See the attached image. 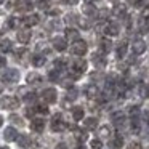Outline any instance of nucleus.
I'll return each mask as SVG.
<instances>
[{
    "label": "nucleus",
    "mask_w": 149,
    "mask_h": 149,
    "mask_svg": "<svg viewBox=\"0 0 149 149\" xmlns=\"http://www.w3.org/2000/svg\"><path fill=\"white\" fill-rule=\"evenodd\" d=\"M0 107H5V109H18L19 107V100L15 96L0 98Z\"/></svg>",
    "instance_id": "obj_1"
},
{
    "label": "nucleus",
    "mask_w": 149,
    "mask_h": 149,
    "mask_svg": "<svg viewBox=\"0 0 149 149\" xmlns=\"http://www.w3.org/2000/svg\"><path fill=\"white\" fill-rule=\"evenodd\" d=\"M71 52L74 53L75 56H84L85 53H87V43H85V40H75V42H72V47H71Z\"/></svg>",
    "instance_id": "obj_2"
},
{
    "label": "nucleus",
    "mask_w": 149,
    "mask_h": 149,
    "mask_svg": "<svg viewBox=\"0 0 149 149\" xmlns=\"http://www.w3.org/2000/svg\"><path fill=\"white\" fill-rule=\"evenodd\" d=\"M42 98L47 104H53L58 100V91H56L55 88H47V90L42 91Z\"/></svg>",
    "instance_id": "obj_3"
},
{
    "label": "nucleus",
    "mask_w": 149,
    "mask_h": 149,
    "mask_svg": "<svg viewBox=\"0 0 149 149\" xmlns=\"http://www.w3.org/2000/svg\"><path fill=\"white\" fill-rule=\"evenodd\" d=\"M64 128H66V123H64V120H63L61 114L53 116V119H52V130L53 132H63Z\"/></svg>",
    "instance_id": "obj_4"
},
{
    "label": "nucleus",
    "mask_w": 149,
    "mask_h": 149,
    "mask_svg": "<svg viewBox=\"0 0 149 149\" xmlns=\"http://www.w3.org/2000/svg\"><path fill=\"white\" fill-rule=\"evenodd\" d=\"M85 96H87L88 100H98V98L101 96V91L96 85L91 84V85H87V87H85Z\"/></svg>",
    "instance_id": "obj_5"
},
{
    "label": "nucleus",
    "mask_w": 149,
    "mask_h": 149,
    "mask_svg": "<svg viewBox=\"0 0 149 149\" xmlns=\"http://www.w3.org/2000/svg\"><path fill=\"white\" fill-rule=\"evenodd\" d=\"M85 71H87V61L85 59H74L72 61V72L82 75Z\"/></svg>",
    "instance_id": "obj_6"
},
{
    "label": "nucleus",
    "mask_w": 149,
    "mask_h": 149,
    "mask_svg": "<svg viewBox=\"0 0 149 149\" xmlns=\"http://www.w3.org/2000/svg\"><path fill=\"white\" fill-rule=\"evenodd\" d=\"M3 80L8 82V84H15V82L19 80V72L16 69H7L3 72Z\"/></svg>",
    "instance_id": "obj_7"
},
{
    "label": "nucleus",
    "mask_w": 149,
    "mask_h": 149,
    "mask_svg": "<svg viewBox=\"0 0 149 149\" xmlns=\"http://www.w3.org/2000/svg\"><path fill=\"white\" fill-rule=\"evenodd\" d=\"M103 32L107 37H116V36H119V26L116 23H106L103 27Z\"/></svg>",
    "instance_id": "obj_8"
},
{
    "label": "nucleus",
    "mask_w": 149,
    "mask_h": 149,
    "mask_svg": "<svg viewBox=\"0 0 149 149\" xmlns=\"http://www.w3.org/2000/svg\"><path fill=\"white\" fill-rule=\"evenodd\" d=\"M31 31H29V27H23V29H19L18 31V34H16V39H18V42L19 43H27L31 40Z\"/></svg>",
    "instance_id": "obj_9"
},
{
    "label": "nucleus",
    "mask_w": 149,
    "mask_h": 149,
    "mask_svg": "<svg viewBox=\"0 0 149 149\" xmlns=\"http://www.w3.org/2000/svg\"><path fill=\"white\" fill-rule=\"evenodd\" d=\"M132 48H133V53H135L136 56L143 55V53L146 52V42H144V40H141V39H135V40H133Z\"/></svg>",
    "instance_id": "obj_10"
},
{
    "label": "nucleus",
    "mask_w": 149,
    "mask_h": 149,
    "mask_svg": "<svg viewBox=\"0 0 149 149\" xmlns=\"http://www.w3.org/2000/svg\"><path fill=\"white\" fill-rule=\"evenodd\" d=\"M52 45L55 50H58V52H64L66 48H68V40L64 39V37H55V39L52 40Z\"/></svg>",
    "instance_id": "obj_11"
},
{
    "label": "nucleus",
    "mask_w": 149,
    "mask_h": 149,
    "mask_svg": "<svg viewBox=\"0 0 149 149\" xmlns=\"http://www.w3.org/2000/svg\"><path fill=\"white\" fill-rule=\"evenodd\" d=\"M39 21H40L39 15H27V16H24V18H23V24H24L26 27H32V26H36V24H39Z\"/></svg>",
    "instance_id": "obj_12"
},
{
    "label": "nucleus",
    "mask_w": 149,
    "mask_h": 149,
    "mask_svg": "<svg viewBox=\"0 0 149 149\" xmlns=\"http://www.w3.org/2000/svg\"><path fill=\"white\" fill-rule=\"evenodd\" d=\"M43 128H45V120L43 119H32V122H31V130L36 133H40L43 132Z\"/></svg>",
    "instance_id": "obj_13"
},
{
    "label": "nucleus",
    "mask_w": 149,
    "mask_h": 149,
    "mask_svg": "<svg viewBox=\"0 0 149 149\" xmlns=\"http://www.w3.org/2000/svg\"><path fill=\"white\" fill-rule=\"evenodd\" d=\"M18 132L13 128V127H8V128H5V132H3V138H5V141H16L18 139Z\"/></svg>",
    "instance_id": "obj_14"
},
{
    "label": "nucleus",
    "mask_w": 149,
    "mask_h": 149,
    "mask_svg": "<svg viewBox=\"0 0 149 149\" xmlns=\"http://www.w3.org/2000/svg\"><path fill=\"white\" fill-rule=\"evenodd\" d=\"M91 61H93V64L96 66V68H104V66L107 64V61H106V58H104L101 53H95L93 56H91Z\"/></svg>",
    "instance_id": "obj_15"
},
{
    "label": "nucleus",
    "mask_w": 149,
    "mask_h": 149,
    "mask_svg": "<svg viewBox=\"0 0 149 149\" xmlns=\"http://www.w3.org/2000/svg\"><path fill=\"white\" fill-rule=\"evenodd\" d=\"M109 146L112 149H122L123 148V136H120V135L112 136L111 141H109Z\"/></svg>",
    "instance_id": "obj_16"
},
{
    "label": "nucleus",
    "mask_w": 149,
    "mask_h": 149,
    "mask_svg": "<svg viewBox=\"0 0 149 149\" xmlns=\"http://www.w3.org/2000/svg\"><path fill=\"white\" fill-rule=\"evenodd\" d=\"M26 80L29 85H40L42 84V75L37 74V72H31V74H27Z\"/></svg>",
    "instance_id": "obj_17"
},
{
    "label": "nucleus",
    "mask_w": 149,
    "mask_h": 149,
    "mask_svg": "<svg viewBox=\"0 0 149 149\" xmlns=\"http://www.w3.org/2000/svg\"><path fill=\"white\" fill-rule=\"evenodd\" d=\"M111 48H112V42H111V39L104 37V39L100 40V50H101L103 53H109Z\"/></svg>",
    "instance_id": "obj_18"
},
{
    "label": "nucleus",
    "mask_w": 149,
    "mask_h": 149,
    "mask_svg": "<svg viewBox=\"0 0 149 149\" xmlns=\"http://www.w3.org/2000/svg\"><path fill=\"white\" fill-rule=\"evenodd\" d=\"M18 144L21 146V148H31V144H32V139H31V136H27V135H19L18 136Z\"/></svg>",
    "instance_id": "obj_19"
},
{
    "label": "nucleus",
    "mask_w": 149,
    "mask_h": 149,
    "mask_svg": "<svg viewBox=\"0 0 149 149\" xmlns=\"http://www.w3.org/2000/svg\"><path fill=\"white\" fill-rule=\"evenodd\" d=\"M32 8V3H31L29 0H16V10L19 11H27Z\"/></svg>",
    "instance_id": "obj_20"
},
{
    "label": "nucleus",
    "mask_w": 149,
    "mask_h": 149,
    "mask_svg": "<svg viewBox=\"0 0 149 149\" xmlns=\"http://www.w3.org/2000/svg\"><path fill=\"white\" fill-rule=\"evenodd\" d=\"M98 135H100V138H112V130H111V127L107 125H103L100 127V130H98Z\"/></svg>",
    "instance_id": "obj_21"
},
{
    "label": "nucleus",
    "mask_w": 149,
    "mask_h": 149,
    "mask_svg": "<svg viewBox=\"0 0 149 149\" xmlns=\"http://www.w3.org/2000/svg\"><path fill=\"white\" fill-rule=\"evenodd\" d=\"M66 40H72V42L79 40V31L74 27H68L66 29Z\"/></svg>",
    "instance_id": "obj_22"
},
{
    "label": "nucleus",
    "mask_w": 149,
    "mask_h": 149,
    "mask_svg": "<svg viewBox=\"0 0 149 149\" xmlns=\"http://www.w3.org/2000/svg\"><path fill=\"white\" fill-rule=\"evenodd\" d=\"M71 112H72V117H74L75 120H82V119H84V116H85L84 107H80V106L72 107V109H71Z\"/></svg>",
    "instance_id": "obj_23"
},
{
    "label": "nucleus",
    "mask_w": 149,
    "mask_h": 149,
    "mask_svg": "<svg viewBox=\"0 0 149 149\" xmlns=\"http://www.w3.org/2000/svg\"><path fill=\"white\" fill-rule=\"evenodd\" d=\"M112 120H114V123H116L117 128H120L122 123L125 122V116H123V112H114L112 114Z\"/></svg>",
    "instance_id": "obj_24"
},
{
    "label": "nucleus",
    "mask_w": 149,
    "mask_h": 149,
    "mask_svg": "<svg viewBox=\"0 0 149 149\" xmlns=\"http://www.w3.org/2000/svg\"><path fill=\"white\" fill-rule=\"evenodd\" d=\"M84 127L87 130H95L98 127V119H95V117H88V119H85Z\"/></svg>",
    "instance_id": "obj_25"
},
{
    "label": "nucleus",
    "mask_w": 149,
    "mask_h": 149,
    "mask_svg": "<svg viewBox=\"0 0 149 149\" xmlns=\"http://www.w3.org/2000/svg\"><path fill=\"white\" fill-rule=\"evenodd\" d=\"M127 42L123 40V42H120L119 45H117V48H116V53H117V58H123L125 56V53H127Z\"/></svg>",
    "instance_id": "obj_26"
},
{
    "label": "nucleus",
    "mask_w": 149,
    "mask_h": 149,
    "mask_svg": "<svg viewBox=\"0 0 149 149\" xmlns=\"http://www.w3.org/2000/svg\"><path fill=\"white\" fill-rule=\"evenodd\" d=\"M138 95L141 98H144V100H148V98H149V87H148V85L139 84L138 85Z\"/></svg>",
    "instance_id": "obj_27"
},
{
    "label": "nucleus",
    "mask_w": 149,
    "mask_h": 149,
    "mask_svg": "<svg viewBox=\"0 0 149 149\" xmlns=\"http://www.w3.org/2000/svg\"><path fill=\"white\" fill-rule=\"evenodd\" d=\"M125 13H127L125 5H117V7H114V10H112V15H114V16H117V18H123V16H125Z\"/></svg>",
    "instance_id": "obj_28"
},
{
    "label": "nucleus",
    "mask_w": 149,
    "mask_h": 149,
    "mask_svg": "<svg viewBox=\"0 0 149 149\" xmlns=\"http://www.w3.org/2000/svg\"><path fill=\"white\" fill-rule=\"evenodd\" d=\"M11 48H13V45H11V42L8 39H5V40H2V42H0V52H2V53L11 52Z\"/></svg>",
    "instance_id": "obj_29"
},
{
    "label": "nucleus",
    "mask_w": 149,
    "mask_h": 149,
    "mask_svg": "<svg viewBox=\"0 0 149 149\" xmlns=\"http://www.w3.org/2000/svg\"><path fill=\"white\" fill-rule=\"evenodd\" d=\"M32 64L36 66V68L43 66V64H45V56H43V55H34L32 56Z\"/></svg>",
    "instance_id": "obj_30"
},
{
    "label": "nucleus",
    "mask_w": 149,
    "mask_h": 149,
    "mask_svg": "<svg viewBox=\"0 0 149 149\" xmlns=\"http://www.w3.org/2000/svg\"><path fill=\"white\" fill-rule=\"evenodd\" d=\"M36 112H40V114H48V106L47 104H37L36 107Z\"/></svg>",
    "instance_id": "obj_31"
},
{
    "label": "nucleus",
    "mask_w": 149,
    "mask_h": 149,
    "mask_svg": "<svg viewBox=\"0 0 149 149\" xmlns=\"http://www.w3.org/2000/svg\"><path fill=\"white\" fill-rule=\"evenodd\" d=\"M90 146H91V149H101V148H103V141L98 139V138H95V139H91Z\"/></svg>",
    "instance_id": "obj_32"
},
{
    "label": "nucleus",
    "mask_w": 149,
    "mask_h": 149,
    "mask_svg": "<svg viewBox=\"0 0 149 149\" xmlns=\"http://www.w3.org/2000/svg\"><path fill=\"white\" fill-rule=\"evenodd\" d=\"M128 114H130V117H138L139 116V107L138 106H130V109H128Z\"/></svg>",
    "instance_id": "obj_33"
},
{
    "label": "nucleus",
    "mask_w": 149,
    "mask_h": 149,
    "mask_svg": "<svg viewBox=\"0 0 149 149\" xmlns=\"http://www.w3.org/2000/svg\"><path fill=\"white\" fill-rule=\"evenodd\" d=\"M139 29H141V32H149V19H143Z\"/></svg>",
    "instance_id": "obj_34"
},
{
    "label": "nucleus",
    "mask_w": 149,
    "mask_h": 149,
    "mask_svg": "<svg viewBox=\"0 0 149 149\" xmlns=\"http://www.w3.org/2000/svg\"><path fill=\"white\" fill-rule=\"evenodd\" d=\"M125 149H143V146H141V143H138V141H132Z\"/></svg>",
    "instance_id": "obj_35"
},
{
    "label": "nucleus",
    "mask_w": 149,
    "mask_h": 149,
    "mask_svg": "<svg viewBox=\"0 0 149 149\" xmlns=\"http://www.w3.org/2000/svg\"><path fill=\"white\" fill-rule=\"evenodd\" d=\"M10 122H15L16 125H23V119H21L19 116H15V114L10 116Z\"/></svg>",
    "instance_id": "obj_36"
},
{
    "label": "nucleus",
    "mask_w": 149,
    "mask_h": 149,
    "mask_svg": "<svg viewBox=\"0 0 149 149\" xmlns=\"http://www.w3.org/2000/svg\"><path fill=\"white\" fill-rule=\"evenodd\" d=\"M141 19H149V5H146L141 11Z\"/></svg>",
    "instance_id": "obj_37"
},
{
    "label": "nucleus",
    "mask_w": 149,
    "mask_h": 149,
    "mask_svg": "<svg viewBox=\"0 0 149 149\" xmlns=\"http://www.w3.org/2000/svg\"><path fill=\"white\" fill-rule=\"evenodd\" d=\"M39 8H42V10H48L50 3L47 2V0H39Z\"/></svg>",
    "instance_id": "obj_38"
},
{
    "label": "nucleus",
    "mask_w": 149,
    "mask_h": 149,
    "mask_svg": "<svg viewBox=\"0 0 149 149\" xmlns=\"http://www.w3.org/2000/svg\"><path fill=\"white\" fill-rule=\"evenodd\" d=\"M48 77H50V80H53V82H55V80H59V72H58V71H52Z\"/></svg>",
    "instance_id": "obj_39"
},
{
    "label": "nucleus",
    "mask_w": 149,
    "mask_h": 149,
    "mask_svg": "<svg viewBox=\"0 0 149 149\" xmlns=\"http://www.w3.org/2000/svg\"><path fill=\"white\" fill-rule=\"evenodd\" d=\"M84 13H88V15L95 13V10H93V7H91V3H87V5H84Z\"/></svg>",
    "instance_id": "obj_40"
},
{
    "label": "nucleus",
    "mask_w": 149,
    "mask_h": 149,
    "mask_svg": "<svg viewBox=\"0 0 149 149\" xmlns=\"http://www.w3.org/2000/svg\"><path fill=\"white\" fill-rule=\"evenodd\" d=\"M18 24H19V21H18L16 18H10V19H8V27H16Z\"/></svg>",
    "instance_id": "obj_41"
},
{
    "label": "nucleus",
    "mask_w": 149,
    "mask_h": 149,
    "mask_svg": "<svg viewBox=\"0 0 149 149\" xmlns=\"http://www.w3.org/2000/svg\"><path fill=\"white\" fill-rule=\"evenodd\" d=\"M130 5H133V7H141L143 3H144V0H128Z\"/></svg>",
    "instance_id": "obj_42"
},
{
    "label": "nucleus",
    "mask_w": 149,
    "mask_h": 149,
    "mask_svg": "<svg viewBox=\"0 0 149 149\" xmlns=\"http://www.w3.org/2000/svg\"><path fill=\"white\" fill-rule=\"evenodd\" d=\"M77 139L80 143H85V139H87V135H85L84 132H77Z\"/></svg>",
    "instance_id": "obj_43"
},
{
    "label": "nucleus",
    "mask_w": 149,
    "mask_h": 149,
    "mask_svg": "<svg viewBox=\"0 0 149 149\" xmlns=\"http://www.w3.org/2000/svg\"><path fill=\"white\" fill-rule=\"evenodd\" d=\"M75 96H77V90H71L68 93V100H75Z\"/></svg>",
    "instance_id": "obj_44"
},
{
    "label": "nucleus",
    "mask_w": 149,
    "mask_h": 149,
    "mask_svg": "<svg viewBox=\"0 0 149 149\" xmlns=\"http://www.w3.org/2000/svg\"><path fill=\"white\" fill-rule=\"evenodd\" d=\"M63 87H64V88H71L72 87V80H63Z\"/></svg>",
    "instance_id": "obj_45"
},
{
    "label": "nucleus",
    "mask_w": 149,
    "mask_h": 149,
    "mask_svg": "<svg viewBox=\"0 0 149 149\" xmlns=\"http://www.w3.org/2000/svg\"><path fill=\"white\" fill-rule=\"evenodd\" d=\"M5 64H7V59H5V56H2V55H0V69H2V68H5Z\"/></svg>",
    "instance_id": "obj_46"
},
{
    "label": "nucleus",
    "mask_w": 149,
    "mask_h": 149,
    "mask_svg": "<svg viewBox=\"0 0 149 149\" xmlns=\"http://www.w3.org/2000/svg\"><path fill=\"white\" fill-rule=\"evenodd\" d=\"M66 19H68V23H72V21H77V16H75V15H68Z\"/></svg>",
    "instance_id": "obj_47"
},
{
    "label": "nucleus",
    "mask_w": 149,
    "mask_h": 149,
    "mask_svg": "<svg viewBox=\"0 0 149 149\" xmlns=\"http://www.w3.org/2000/svg\"><path fill=\"white\" fill-rule=\"evenodd\" d=\"M63 2H64V3H68V5H75L79 0H63Z\"/></svg>",
    "instance_id": "obj_48"
},
{
    "label": "nucleus",
    "mask_w": 149,
    "mask_h": 149,
    "mask_svg": "<svg viewBox=\"0 0 149 149\" xmlns=\"http://www.w3.org/2000/svg\"><path fill=\"white\" fill-rule=\"evenodd\" d=\"M56 149H68V148H66V144H58V146H56Z\"/></svg>",
    "instance_id": "obj_49"
},
{
    "label": "nucleus",
    "mask_w": 149,
    "mask_h": 149,
    "mask_svg": "<svg viewBox=\"0 0 149 149\" xmlns=\"http://www.w3.org/2000/svg\"><path fill=\"white\" fill-rule=\"evenodd\" d=\"M93 2H96V0H85V3H93Z\"/></svg>",
    "instance_id": "obj_50"
},
{
    "label": "nucleus",
    "mask_w": 149,
    "mask_h": 149,
    "mask_svg": "<svg viewBox=\"0 0 149 149\" xmlns=\"http://www.w3.org/2000/svg\"><path fill=\"white\" fill-rule=\"evenodd\" d=\"M2 123H3V117L0 116V127H2Z\"/></svg>",
    "instance_id": "obj_51"
},
{
    "label": "nucleus",
    "mask_w": 149,
    "mask_h": 149,
    "mask_svg": "<svg viewBox=\"0 0 149 149\" xmlns=\"http://www.w3.org/2000/svg\"><path fill=\"white\" fill-rule=\"evenodd\" d=\"M3 2H5V0H0V5H2V3H3Z\"/></svg>",
    "instance_id": "obj_52"
},
{
    "label": "nucleus",
    "mask_w": 149,
    "mask_h": 149,
    "mask_svg": "<svg viewBox=\"0 0 149 149\" xmlns=\"http://www.w3.org/2000/svg\"><path fill=\"white\" fill-rule=\"evenodd\" d=\"M2 90H3V87H2V85H0V91H2Z\"/></svg>",
    "instance_id": "obj_53"
},
{
    "label": "nucleus",
    "mask_w": 149,
    "mask_h": 149,
    "mask_svg": "<svg viewBox=\"0 0 149 149\" xmlns=\"http://www.w3.org/2000/svg\"><path fill=\"white\" fill-rule=\"evenodd\" d=\"M2 149H7V148H2Z\"/></svg>",
    "instance_id": "obj_54"
}]
</instances>
